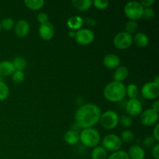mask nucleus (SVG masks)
I'll use <instances>...</instances> for the list:
<instances>
[{
    "mask_svg": "<svg viewBox=\"0 0 159 159\" xmlns=\"http://www.w3.org/2000/svg\"><path fill=\"white\" fill-rule=\"evenodd\" d=\"M101 114L100 108L96 104L86 103L78 109L75 119L79 127L90 128L99 122Z\"/></svg>",
    "mask_w": 159,
    "mask_h": 159,
    "instance_id": "f257e3e1",
    "label": "nucleus"
},
{
    "mask_svg": "<svg viewBox=\"0 0 159 159\" xmlns=\"http://www.w3.org/2000/svg\"><path fill=\"white\" fill-rule=\"evenodd\" d=\"M103 95L104 97L110 102H120L126 96V86L122 82L113 81L106 85Z\"/></svg>",
    "mask_w": 159,
    "mask_h": 159,
    "instance_id": "f03ea898",
    "label": "nucleus"
},
{
    "mask_svg": "<svg viewBox=\"0 0 159 159\" xmlns=\"http://www.w3.org/2000/svg\"><path fill=\"white\" fill-rule=\"evenodd\" d=\"M79 141L88 148H95L100 141V134L96 129L90 128L83 129L79 135Z\"/></svg>",
    "mask_w": 159,
    "mask_h": 159,
    "instance_id": "7ed1b4c3",
    "label": "nucleus"
},
{
    "mask_svg": "<svg viewBox=\"0 0 159 159\" xmlns=\"http://www.w3.org/2000/svg\"><path fill=\"white\" fill-rule=\"evenodd\" d=\"M144 7L139 2L130 1L126 3L124 6V13L130 20H140L142 17V12Z\"/></svg>",
    "mask_w": 159,
    "mask_h": 159,
    "instance_id": "20e7f679",
    "label": "nucleus"
},
{
    "mask_svg": "<svg viewBox=\"0 0 159 159\" xmlns=\"http://www.w3.org/2000/svg\"><path fill=\"white\" fill-rule=\"evenodd\" d=\"M99 122L103 128L107 130H112L117 126L119 123V116L113 110H107L101 114Z\"/></svg>",
    "mask_w": 159,
    "mask_h": 159,
    "instance_id": "39448f33",
    "label": "nucleus"
},
{
    "mask_svg": "<svg viewBox=\"0 0 159 159\" xmlns=\"http://www.w3.org/2000/svg\"><path fill=\"white\" fill-rule=\"evenodd\" d=\"M103 148L110 152H117L122 147V141L118 135L114 134H110L104 137L102 142Z\"/></svg>",
    "mask_w": 159,
    "mask_h": 159,
    "instance_id": "423d86ee",
    "label": "nucleus"
},
{
    "mask_svg": "<svg viewBox=\"0 0 159 159\" xmlns=\"http://www.w3.org/2000/svg\"><path fill=\"white\" fill-rule=\"evenodd\" d=\"M133 43V37L127 32H120L113 38V44L117 49L126 50Z\"/></svg>",
    "mask_w": 159,
    "mask_h": 159,
    "instance_id": "0eeeda50",
    "label": "nucleus"
},
{
    "mask_svg": "<svg viewBox=\"0 0 159 159\" xmlns=\"http://www.w3.org/2000/svg\"><path fill=\"white\" fill-rule=\"evenodd\" d=\"M141 95L149 100L157 99L159 96V84L154 82L145 83L141 88Z\"/></svg>",
    "mask_w": 159,
    "mask_h": 159,
    "instance_id": "6e6552de",
    "label": "nucleus"
},
{
    "mask_svg": "<svg viewBox=\"0 0 159 159\" xmlns=\"http://www.w3.org/2000/svg\"><path fill=\"white\" fill-rule=\"evenodd\" d=\"M95 35L91 30L80 29L76 31L75 40L80 45H89L94 40Z\"/></svg>",
    "mask_w": 159,
    "mask_h": 159,
    "instance_id": "1a4fd4ad",
    "label": "nucleus"
},
{
    "mask_svg": "<svg viewBox=\"0 0 159 159\" xmlns=\"http://www.w3.org/2000/svg\"><path fill=\"white\" fill-rule=\"evenodd\" d=\"M140 120L144 126L151 127V126L155 125L158 124V113L155 112L152 108L148 109L141 113Z\"/></svg>",
    "mask_w": 159,
    "mask_h": 159,
    "instance_id": "9d476101",
    "label": "nucleus"
},
{
    "mask_svg": "<svg viewBox=\"0 0 159 159\" xmlns=\"http://www.w3.org/2000/svg\"><path fill=\"white\" fill-rule=\"evenodd\" d=\"M125 110L130 116H137L142 113L143 107L139 99H130L126 103Z\"/></svg>",
    "mask_w": 159,
    "mask_h": 159,
    "instance_id": "9b49d317",
    "label": "nucleus"
},
{
    "mask_svg": "<svg viewBox=\"0 0 159 159\" xmlns=\"http://www.w3.org/2000/svg\"><path fill=\"white\" fill-rule=\"evenodd\" d=\"M38 32L41 39L44 40H50L54 35V27L52 23L48 21L40 24Z\"/></svg>",
    "mask_w": 159,
    "mask_h": 159,
    "instance_id": "f8f14e48",
    "label": "nucleus"
},
{
    "mask_svg": "<svg viewBox=\"0 0 159 159\" xmlns=\"http://www.w3.org/2000/svg\"><path fill=\"white\" fill-rule=\"evenodd\" d=\"M15 33L19 37H25L30 32V24L24 20H19L15 24Z\"/></svg>",
    "mask_w": 159,
    "mask_h": 159,
    "instance_id": "ddd939ff",
    "label": "nucleus"
},
{
    "mask_svg": "<svg viewBox=\"0 0 159 159\" xmlns=\"http://www.w3.org/2000/svg\"><path fill=\"white\" fill-rule=\"evenodd\" d=\"M120 63V59L116 54H108L103 58V65L110 69L116 68L119 67Z\"/></svg>",
    "mask_w": 159,
    "mask_h": 159,
    "instance_id": "4468645a",
    "label": "nucleus"
},
{
    "mask_svg": "<svg viewBox=\"0 0 159 159\" xmlns=\"http://www.w3.org/2000/svg\"><path fill=\"white\" fill-rule=\"evenodd\" d=\"M130 159H144L145 157V152L139 145H133L129 148L127 152Z\"/></svg>",
    "mask_w": 159,
    "mask_h": 159,
    "instance_id": "2eb2a0df",
    "label": "nucleus"
},
{
    "mask_svg": "<svg viewBox=\"0 0 159 159\" xmlns=\"http://www.w3.org/2000/svg\"><path fill=\"white\" fill-rule=\"evenodd\" d=\"M129 75L128 68L126 66H119L116 68L113 73V81L118 82H122L125 80Z\"/></svg>",
    "mask_w": 159,
    "mask_h": 159,
    "instance_id": "dca6fc26",
    "label": "nucleus"
},
{
    "mask_svg": "<svg viewBox=\"0 0 159 159\" xmlns=\"http://www.w3.org/2000/svg\"><path fill=\"white\" fill-rule=\"evenodd\" d=\"M15 71L13 65L9 61H0V76L12 75Z\"/></svg>",
    "mask_w": 159,
    "mask_h": 159,
    "instance_id": "f3484780",
    "label": "nucleus"
},
{
    "mask_svg": "<svg viewBox=\"0 0 159 159\" xmlns=\"http://www.w3.org/2000/svg\"><path fill=\"white\" fill-rule=\"evenodd\" d=\"M83 24V20L81 16H72L67 20V25L71 30L77 31L80 30Z\"/></svg>",
    "mask_w": 159,
    "mask_h": 159,
    "instance_id": "a211bd4d",
    "label": "nucleus"
},
{
    "mask_svg": "<svg viewBox=\"0 0 159 159\" xmlns=\"http://www.w3.org/2000/svg\"><path fill=\"white\" fill-rule=\"evenodd\" d=\"M133 43L138 48H145L148 45L149 38L144 33H137L133 37Z\"/></svg>",
    "mask_w": 159,
    "mask_h": 159,
    "instance_id": "6ab92c4d",
    "label": "nucleus"
},
{
    "mask_svg": "<svg viewBox=\"0 0 159 159\" xmlns=\"http://www.w3.org/2000/svg\"><path fill=\"white\" fill-rule=\"evenodd\" d=\"M64 139L67 144L75 145L79 141V135L75 130H68L64 135Z\"/></svg>",
    "mask_w": 159,
    "mask_h": 159,
    "instance_id": "aec40b11",
    "label": "nucleus"
},
{
    "mask_svg": "<svg viewBox=\"0 0 159 159\" xmlns=\"http://www.w3.org/2000/svg\"><path fill=\"white\" fill-rule=\"evenodd\" d=\"M73 6L79 11H86L91 7L93 2L91 0H72Z\"/></svg>",
    "mask_w": 159,
    "mask_h": 159,
    "instance_id": "412c9836",
    "label": "nucleus"
},
{
    "mask_svg": "<svg viewBox=\"0 0 159 159\" xmlns=\"http://www.w3.org/2000/svg\"><path fill=\"white\" fill-rule=\"evenodd\" d=\"M92 159H107V152L102 146H96L91 152Z\"/></svg>",
    "mask_w": 159,
    "mask_h": 159,
    "instance_id": "4be33fe9",
    "label": "nucleus"
},
{
    "mask_svg": "<svg viewBox=\"0 0 159 159\" xmlns=\"http://www.w3.org/2000/svg\"><path fill=\"white\" fill-rule=\"evenodd\" d=\"M24 4L31 10H39L44 5L43 0H25Z\"/></svg>",
    "mask_w": 159,
    "mask_h": 159,
    "instance_id": "5701e85b",
    "label": "nucleus"
},
{
    "mask_svg": "<svg viewBox=\"0 0 159 159\" xmlns=\"http://www.w3.org/2000/svg\"><path fill=\"white\" fill-rule=\"evenodd\" d=\"M12 65H13L14 69L15 71H23V70L26 68V61L24 58L21 57H16L13 59V61H12Z\"/></svg>",
    "mask_w": 159,
    "mask_h": 159,
    "instance_id": "b1692460",
    "label": "nucleus"
},
{
    "mask_svg": "<svg viewBox=\"0 0 159 159\" xmlns=\"http://www.w3.org/2000/svg\"><path fill=\"white\" fill-rule=\"evenodd\" d=\"M126 95L130 99H137L139 95L138 86L134 84H130L126 87Z\"/></svg>",
    "mask_w": 159,
    "mask_h": 159,
    "instance_id": "393cba45",
    "label": "nucleus"
},
{
    "mask_svg": "<svg viewBox=\"0 0 159 159\" xmlns=\"http://www.w3.org/2000/svg\"><path fill=\"white\" fill-rule=\"evenodd\" d=\"M0 23H1V28L5 30H10L15 26V22L10 17H6L2 19Z\"/></svg>",
    "mask_w": 159,
    "mask_h": 159,
    "instance_id": "a878e982",
    "label": "nucleus"
},
{
    "mask_svg": "<svg viewBox=\"0 0 159 159\" xmlns=\"http://www.w3.org/2000/svg\"><path fill=\"white\" fill-rule=\"evenodd\" d=\"M120 138L121 141H124V143H127V144L133 142V141L134 140V136L133 132H132L131 130H124V131L121 133Z\"/></svg>",
    "mask_w": 159,
    "mask_h": 159,
    "instance_id": "bb28decb",
    "label": "nucleus"
},
{
    "mask_svg": "<svg viewBox=\"0 0 159 159\" xmlns=\"http://www.w3.org/2000/svg\"><path fill=\"white\" fill-rule=\"evenodd\" d=\"M9 89L5 82L0 80V101L6 99L9 96Z\"/></svg>",
    "mask_w": 159,
    "mask_h": 159,
    "instance_id": "cd10ccee",
    "label": "nucleus"
},
{
    "mask_svg": "<svg viewBox=\"0 0 159 159\" xmlns=\"http://www.w3.org/2000/svg\"><path fill=\"white\" fill-rule=\"evenodd\" d=\"M138 29V23L134 20H128V21L126 23L125 25V32H127V34H130L135 33Z\"/></svg>",
    "mask_w": 159,
    "mask_h": 159,
    "instance_id": "c85d7f7f",
    "label": "nucleus"
},
{
    "mask_svg": "<svg viewBox=\"0 0 159 159\" xmlns=\"http://www.w3.org/2000/svg\"><path fill=\"white\" fill-rule=\"evenodd\" d=\"M107 159H130V158H129L127 152L119 150L112 153Z\"/></svg>",
    "mask_w": 159,
    "mask_h": 159,
    "instance_id": "c756f323",
    "label": "nucleus"
},
{
    "mask_svg": "<svg viewBox=\"0 0 159 159\" xmlns=\"http://www.w3.org/2000/svg\"><path fill=\"white\" fill-rule=\"evenodd\" d=\"M12 80L15 84H20L24 81V74L23 71H15L12 75Z\"/></svg>",
    "mask_w": 159,
    "mask_h": 159,
    "instance_id": "7c9ffc66",
    "label": "nucleus"
},
{
    "mask_svg": "<svg viewBox=\"0 0 159 159\" xmlns=\"http://www.w3.org/2000/svg\"><path fill=\"white\" fill-rule=\"evenodd\" d=\"M155 12L152 8L148 7V8H144L142 12V17L141 18H144V20H152V18L155 17Z\"/></svg>",
    "mask_w": 159,
    "mask_h": 159,
    "instance_id": "2f4dec72",
    "label": "nucleus"
},
{
    "mask_svg": "<svg viewBox=\"0 0 159 159\" xmlns=\"http://www.w3.org/2000/svg\"><path fill=\"white\" fill-rule=\"evenodd\" d=\"M119 122L121 125L124 127H130L132 125V119L130 116L127 115H123L120 117H119Z\"/></svg>",
    "mask_w": 159,
    "mask_h": 159,
    "instance_id": "473e14b6",
    "label": "nucleus"
},
{
    "mask_svg": "<svg viewBox=\"0 0 159 159\" xmlns=\"http://www.w3.org/2000/svg\"><path fill=\"white\" fill-rule=\"evenodd\" d=\"M93 4L98 9H105L109 6L108 1H102V0H94Z\"/></svg>",
    "mask_w": 159,
    "mask_h": 159,
    "instance_id": "72a5a7b5",
    "label": "nucleus"
},
{
    "mask_svg": "<svg viewBox=\"0 0 159 159\" xmlns=\"http://www.w3.org/2000/svg\"><path fill=\"white\" fill-rule=\"evenodd\" d=\"M143 144L145 148H152L155 144V140L153 137H147L143 141Z\"/></svg>",
    "mask_w": 159,
    "mask_h": 159,
    "instance_id": "f704fd0d",
    "label": "nucleus"
},
{
    "mask_svg": "<svg viewBox=\"0 0 159 159\" xmlns=\"http://www.w3.org/2000/svg\"><path fill=\"white\" fill-rule=\"evenodd\" d=\"M37 20L40 24H43V23H47V22H48V14L45 13V12H40V13H38V15H37Z\"/></svg>",
    "mask_w": 159,
    "mask_h": 159,
    "instance_id": "c9c22d12",
    "label": "nucleus"
},
{
    "mask_svg": "<svg viewBox=\"0 0 159 159\" xmlns=\"http://www.w3.org/2000/svg\"><path fill=\"white\" fill-rule=\"evenodd\" d=\"M152 156L155 159H159V144L156 143L152 148Z\"/></svg>",
    "mask_w": 159,
    "mask_h": 159,
    "instance_id": "e433bc0d",
    "label": "nucleus"
},
{
    "mask_svg": "<svg viewBox=\"0 0 159 159\" xmlns=\"http://www.w3.org/2000/svg\"><path fill=\"white\" fill-rule=\"evenodd\" d=\"M153 138L157 143L159 141V124H155V127L153 130Z\"/></svg>",
    "mask_w": 159,
    "mask_h": 159,
    "instance_id": "4c0bfd02",
    "label": "nucleus"
},
{
    "mask_svg": "<svg viewBox=\"0 0 159 159\" xmlns=\"http://www.w3.org/2000/svg\"><path fill=\"white\" fill-rule=\"evenodd\" d=\"M140 3L144 8H148L155 3V1L154 0H143Z\"/></svg>",
    "mask_w": 159,
    "mask_h": 159,
    "instance_id": "58836bf2",
    "label": "nucleus"
},
{
    "mask_svg": "<svg viewBox=\"0 0 159 159\" xmlns=\"http://www.w3.org/2000/svg\"><path fill=\"white\" fill-rule=\"evenodd\" d=\"M152 109L153 110H155V112H157V113H158V111H159V101L158 100L155 101V102L152 103Z\"/></svg>",
    "mask_w": 159,
    "mask_h": 159,
    "instance_id": "ea45409f",
    "label": "nucleus"
},
{
    "mask_svg": "<svg viewBox=\"0 0 159 159\" xmlns=\"http://www.w3.org/2000/svg\"><path fill=\"white\" fill-rule=\"evenodd\" d=\"M87 24L89 26H95L96 23V21L94 20V19H92V18H87L86 20H85Z\"/></svg>",
    "mask_w": 159,
    "mask_h": 159,
    "instance_id": "a19ab883",
    "label": "nucleus"
},
{
    "mask_svg": "<svg viewBox=\"0 0 159 159\" xmlns=\"http://www.w3.org/2000/svg\"><path fill=\"white\" fill-rule=\"evenodd\" d=\"M75 34H76V31L71 30L68 32V36H69V37H71V38H75Z\"/></svg>",
    "mask_w": 159,
    "mask_h": 159,
    "instance_id": "79ce46f5",
    "label": "nucleus"
},
{
    "mask_svg": "<svg viewBox=\"0 0 159 159\" xmlns=\"http://www.w3.org/2000/svg\"><path fill=\"white\" fill-rule=\"evenodd\" d=\"M1 29H2V28H1V23H0V31H1Z\"/></svg>",
    "mask_w": 159,
    "mask_h": 159,
    "instance_id": "37998d69",
    "label": "nucleus"
}]
</instances>
